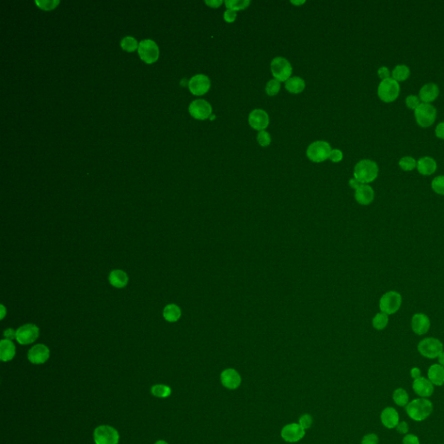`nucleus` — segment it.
Wrapping results in <instances>:
<instances>
[{
    "label": "nucleus",
    "mask_w": 444,
    "mask_h": 444,
    "mask_svg": "<svg viewBox=\"0 0 444 444\" xmlns=\"http://www.w3.org/2000/svg\"><path fill=\"white\" fill-rule=\"evenodd\" d=\"M410 75V70L407 65H396L394 69L392 70V78L396 81H404L406 80Z\"/></svg>",
    "instance_id": "nucleus-29"
},
{
    "label": "nucleus",
    "mask_w": 444,
    "mask_h": 444,
    "mask_svg": "<svg viewBox=\"0 0 444 444\" xmlns=\"http://www.w3.org/2000/svg\"><path fill=\"white\" fill-rule=\"evenodd\" d=\"M222 0H212V1H206V4L207 5H209L210 7H214V8H217L219 7L221 4H222Z\"/></svg>",
    "instance_id": "nucleus-52"
},
{
    "label": "nucleus",
    "mask_w": 444,
    "mask_h": 444,
    "mask_svg": "<svg viewBox=\"0 0 444 444\" xmlns=\"http://www.w3.org/2000/svg\"><path fill=\"white\" fill-rule=\"evenodd\" d=\"M181 316H182L181 308L174 304L168 305L163 310L164 319L170 323H174V322L178 321L181 318Z\"/></svg>",
    "instance_id": "nucleus-27"
},
{
    "label": "nucleus",
    "mask_w": 444,
    "mask_h": 444,
    "mask_svg": "<svg viewBox=\"0 0 444 444\" xmlns=\"http://www.w3.org/2000/svg\"><path fill=\"white\" fill-rule=\"evenodd\" d=\"M121 48L123 49L124 51H129V52L136 51L139 47L137 41L132 36H126L124 38H122V40L121 42Z\"/></svg>",
    "instance_id": "nucleus-34"
},
{
    "label": "nucleus",
    "mask_w": 444,
    "mask_h": 444,
    "mask_svg": "<svg viewBox=\"0 0 444 444\" xmlns=\"http://www.w3.org/2000/svg\"><path fill=\"white\" fill-rule=\"evenodd\" d=\"M280 89V82L278 81L277 79H273L267 83V87H266V92L268 96H275L279 93Z\"/></svg>",
    "instance_id": "nucleus-37"
},
{
    "label": "nucleus",
    "mask_w": 444,
    "mask_h": 444,
    "mask_svg": "<svg viewBox=\"0 0 444 444\" xmlns=\"http://www.w3.org/2000/svg\"><path fill=\"white\" fill-rule=\"evenodd\" d=\"M396 430L401 434H406L409 431V425L406 422H401L396 426Z\"/></svg>",
    "instance_id": "nucleus-47"
},
{
    "label": "nucleus",
    "mask_w": 444,
    "mask_h": 444,
    "mask_svg": "<svg viewBox=\"0 0 444 444\" xmlns=\"http://www.w3.org/2000/svg\"><path fill=\"white\" fill-rule=\"evenodd\" d=\"M381 421L386 428H396L397 424H399L398 412L392 407L385 408L381 414Z\"/></svg>",
    "instance_id": "nucleus-22"
},
{
    "label": "nucleus",
    "mask_w": 444,
    "mask_h": 444,
    "mask_svg": "<svg viewBox=\"0 0 444 444\" xmlns=\"http://www.w3.org/2000/svg\"><path fill=\"white\" fill-rule=\"evenodd\" d=\"M439 96V87L434 83H428L424 85L419 91V99L424 103H429L435 101Z\"/></svg>",
    "instance_id": "nucleus-21"
},
{
    "label": "nucleus",
    "mask_w": 444,
    "mask_h": 444,
    "mask_svg": "<svg viewBox=\"0 0 444 444\" xmlns=\"http://www.w3.org/2000/svg\"><path fill=\"white\" fill-rule=\"evenodd\" d=\"M39 336V329L33 324H27L17 330V341L26 345L35 342Z\"/></svg>",
    "instance_id": "nucleus-11"
},
{
    "label": "nucleus",
    "mask_w": 444,
    "mask_h": 444,
    "mask_svg": "<svg viewBox=\"0 0 444 444\" xmlns=\"http://www.w3.org/2000/svg\"><path fill=\"white\" fill-rule=\"evenodd\" d=\"M306 435V429L299 424L286 425L281 430V436L287 443H297Z\"/></svg>",
    "instance_id": "nucleus-14"
},
{
    "label": "nucleus",
    "mask_w": 444,
    "mask_h": 444,
    "mask_svg": "<svg viewBox=\"0 0 444 444\" xmlns=\"http://www.w3.org/2000/svg\"><path fill=\"white\" fill-rule=\"evenodd\" d=\"M417 350L424 358L434 359L438 358L444 351V343L436 338H427L420 341Z\"/></svg>",
    "instance_id": "nucleus-5"
},
{
    "label": "nucleus",
    "mask_w": 444,
    "mask_h": 444,
    "mask_svg": "<svg viewBox=\"0 0 444 444\" xmlns=\"http://www.w3.org/2000/svg\"><path fill=\"white\" fill-rule=\"evenodd\" d=\"M151 393L154 396L159 398L169 397L172 393L171 388L165 384H155L151 388Z\"/></svg>",
    "instance_id": "nucleus-30"
},
{
    "label": "nucleus",
    "mask_w": 444,
    "mask_h": 444,
    "mask_svg": "<svg viewBox=\"0 0 444 444\" xmlns=\"http://www.w3.org/2000/svg\"><path fill=\"white\" fill-rule=\"evenodd\" d=\"M375 192L372 187L368 184H362L356 189L355 199L357 202L362 206H368L374 201Z\"/></svg>",
    "instance_id": "nucleus-19"
},
{
    "label": "nucleus",
    "mask_w": 444,
    "mask_h": 444,
    "mask_svg": "<svg viewBox=\"0 0 444 444\" xmlns=\"http://www.w3.org/2000/svg\"><path fill=\"white\" fill-rule=\"evenodd\" d=\"M436 136L440 139L444 140V121L440 122L436 128Z\"/></svg>",
    "instance_id": "nucleus-49"
},
{
    "label": "nucleus",
    "mask_w": 444,
    "mask_h": 444,
    "mask_svg": "<svg viewBox=\"0 0 444 444\" xmlns=\"http://www.w3.org/2000/svg\"><path fill=\"white\" fill-rule=\"evenodd\" d=\"M400 93V85L398 82L392 77L382 80L378 85L377 94L382 101L392 102L396 100Z\"/></svg>",
    "instance_id": "nucleus-4"
},
{
    "label": "nucleus",
    "mask_w": 444,
    "mask_h": 444,
    "mask_svg": "<svg viewBox=\"0 0 444 444\" xmlns=\"http://www.w3.org/2000/svg\"><path fill=\"white\" fill-rule=\"evenodd\" d=\"M236 17H237V13L234 10L227 9L226 12H224V19L227 23H233L236 19Z\"/></svg>",
    "instance_id": "nucleus-44"
},
{
    "label": "nucleus",
    "mask_w": 444,
    "mask_h": 444,
    "mask_svg": "<svg viewBox=\"0 0 444 444\" xmlns=\"http://www.w3.org/2000/svg\"><path fill=\"white\" fill-rule=\"evenodd\" d=\"M272 73L279 82H287L291 77L292 67L287 58L282 57H275L271 63Z\"/></svg>",
    "instance_id": "nucleus-9"
},
{
    "label": "nucleus",
    "mask_w": 444,
    "mask_h": 444,
    "mask_svg": "<svg viewBox=\"0 0 444 444\" xmlns=\"http://www.w3.org/2000/svg\"><path fill=\"white\" fill-rule=\"evenodd\" d=\"M329 158L331 159V162H339L342 161L343 159V153L342 151L339 150H331V154Z\"/></svg>",
    "instance_id": "nucleus-43"
},
{
    "label": "nucleus",
    "mask_w": 444,
    "mask_h": 444,
    "mask_svg": "<svg viewBox=\"0 0 444 444\" xmlns=\"http://www.w3.org/2000/svg\"><path fill=\"white\" fill-rule=\"evenodd\" d=\"M433 411V404L426 398L412 400L406 406V412L413 420L421 422L428 418Z\"/></svg>",
    "instance_id": "nucleus-2"
},
{
    "label": "nucleus",
    "mask_w": 444,
    "mask_h": 444,
    "mask_svg": "<svg viewBox=\"0 0 444 444\" xmlns=\"http://www.w3.org/2000/svg\"><path fill=\"white\" fill-rule=\"evenodd\" d=\"M415 117L418 125L427 128L436 121V109L430 103L422 102L415 109Z\"/></svg>",
    "instance_id": "nucleus-8"
},
{
    "label": "nucleus",
    "mask_w": 444,
    "mask_h": 444,
    "mask_svg": "<svg viewBox=\"0 0 444 444\" xmlns=\"http://www.w3.org/2000/svg\"><path fill=\"white\" fill-rule=\"evenodd\" d=\"M168 444V443H167V442H165V441L160 440V441H157V442H156V443H155V444Z\"/></svg>",
    "instance_id": "nucleus-55"
},
{
    "label": "nucleus",
    "mask_w": 444,
    "mask_h": 444,
    "mask_svg": "<svg viewBox=\"0 0 444 444\" xmlns=\"http://www.w3.org/2000/svg\"><path fill=\"white\" fill-rule=\"evenodd\" d=\"M413 390L418 396L423 398H426L432 396L434 392V384L429 380L421 376L416 378L413 382Z\"/></svg>",
    "instance_id": "nucleus-20"
},
{
    "label": "nucleus",
    "mask_w": 444,
    "mask_h": 444,
    "mask_svg": "<svg viewBox=\"0 0 444 444\" xmlns=\"http://www.w3.org/2000/svg\"><path fill=\"white\" fill-rule=\"evenodd\" d=\"M416 165H417V162L411 156H404L400 159V168L404 171H411V170H415Z\"/></svg>",
    "instance_id": "nucleus-35"
},
{
    "label": "nucleus",
    "mask_w": 444,
    "mask_h": 444,
    "mask_svg": "<svg viewBox=\"0 0 444 444\" xmlns=\"http://www.w3.org/2000/svg\"><path fill=\"white\" fill-rule=\"evenodd\" d=\"M306 87V83L302 78L299 77H290L286 82V89L292 94H299L302 92Z\"/></svg>",
    "instance_id": "nucleus-28"
},
{
    "label": "nucleus",
    "mask_w": 444,
    "mask_h": 444,
    "mask_svg": "<svg viewBox=\"0 0 444 444\" xmlns=\"http://www.w3.org/2000/svg\"><path fill=\"white\" fill-rule=\"evenodd\" d=\"M93 436L96 444H118L120 440L118 431L109 425L98 426L94 430Z\"/></svg>",
    "instance_id": "nucleus-6"
},
{
    "label": "nucleus",
    "mask_w": 444,
    "mask_h": 444,
    "mask_svg": "<svg viewBox=\"0 0 444 444\" xmlns=\"http://www.w3.org/2000/svg\"><path fill=\"white\" fill-rule=\"evenodd\" d=\"M377 74H378V76H379L382 80L390 78V70L385 66L380 67L379 69H378V71H377Z\"/></svg>",
    "instance_id": "nucleus-46"
},
{
    "label": "nucleus",
    "mask_w": 444,
    "mask_h": 444,
    "mask_svg": "<svg viewBox=\"0 0 444 444\" xmlns=\"http://www.w3.org/2000/svg\"><path fill=\"white\" fill-rule=\"evenodd\" d=\"M188 110L190 115L195 119L206 120L212 114V106L208 102L203 99H198L190 103Z\"/></svg>",
    "instance_id": "nucleus-12"
},
{
    "label": "nucleus",
    "mask_w": 444,
    "mask_h": 444,
    "mask_svg": "<svg viewBox=\"0 0 444 444\" xmlns=\"http://www.w3.org/2000/svg\"><path fill=\"white\" fill-rule=\"evenodd\" d=\"M50 358L49 348L42 343H38L31 348L28 351V359L33 364L45 363Z\"/></svg>",
    "instance_id": "nucleus-16"
},
{
    "label": "nucleus",
    "mask_w": 444,
    "mask_h": 444,
    "mask_svg": "<svg viewBox=\"0 0 444 444\" xmlns=\"http://www.w3.org/2000/svg\"><path fill=\"white\" fill-rule=\"evenodd\" d=\"M36 4L38 5L43 10H52V9L57 7V4H59L58 0H51V1H36Z\"/></svg>",
    "instance_id": "nucleus-40"
},
{
    "label": "nucleus",
    "mask_w": 444,
    "mask_h": 444,
    "mask_svg": "<svg viewBox=\"0 0 444 444\" xmlns=\"http://www.w3.org/2000/svg\"><path fill=\"white\" fill-rule=\"evenodd\" d=\"M389 324V315L384 312H379L372 319V325L377 331H382Z\"/></svg>",
    "instance_id": "nucleus-31"
},
{
    "label": "nucleus",
    "mask_w": 444,
    "mask_h": 444,
    "mask_svg": "<svg viewBox=\"0 0 444 444\" xmlns=\"http://www.w3.org/2000/svg\"><path fill=\"white\" fill-rule=\"evenodd\" d=\"M403 444H420L419 439L417 436L413 435V434H408L404 436L403 439Z\"/></svg>",
    "instance_id": "nucleus-45"
},
{
    "label": "nucleus",
    "mask_w": 444,
    "mask_h": 444,
    "mask_svg": "<svg viewBox=\"0 0 444 444\" xmlns=\"http://www.w3.org/2000/svg\"><path fill=\"white\" fill-rule=\"evenodd\" d=\"M438 360H439V363H440L441 365L444 367V351H443L441 353V355L438 357Z\"/></svg>",
    "instance_id": "nucleus-53"
},
{
    "label": "nucleus",
    "mask_w": 444,
    "mask_h": 444,
    "mask_svg": "<svg viewBox=\"0 0 444 444\" xmlns=\"http://www.w3.org/2000/svg\"><path fill=\"white\" fill-rule=\"evenodd\" d=\"M249 124L253 129L261 131L269 124V116L264 109H254L248 117Z\"/></svg>",
    "instance_id": "nucleus-15"
},
{
    "label": "nucleus",
    "mask_w": 444,
    "mask_h": 444,
    "mask_svg": "<svg viewBox=\"0 0 444 444\" xmlns=\"http://www.w3.org/2000/svg\"><path fill=\"white\" fill-rule=\"evenodd\" d=\"M109 283L117 288H122L126 287L129 277L125 272L121 270H114L110 273L109 277Z\"/></svg>",
    "instance_id": "nucleus-26"
},
{
    "label": "nucleus",
    "mask_w": 444,
    "mask_h": 444,
    "mask_svg": "<svg viewBox=\"0 0 444 444\" xmlns=\"http://www.w3.org/2000/svg\"><path fill=\"white\" fill-rule=\"evenodd\" d=\"M299 424H300L305 429L310 428L311 426V424H312V417H311V415L306 414V415L300 416V418H299Z\"/></svg>",
    "instance_id": "nucleus-41"
},
{
    "label": "nucleus",
    "mask_w": 444,
    "mask_h": 444,
    "mask_svg": "<svg viewBox=\"0 0 444 444\" xmlns=\"http://www.w3.org/2000/svg\"><path fill=\"white\" fill-rule=\"evenodd\" d=\"M257 140H258V144L262 147L269 146L271 143L270 134L267 132L266 130H261L258 132Z\"/></svg>",
    "instance_id": "nucleus-38"
},
{
    "label": "nucleus",
    "mask_w": 444,
    "mask_h": 444,
    "mask_svg": "<svg viewBox=\"0 0 444 444\" xmlns=\"http://www.w3.org/2000/svg\"><path fill=\"white\" fill-rule=\"evenodd\" d=\"M410 375L414 378V380L416 379V378H419V377H421L420 369L417 367L413 368L410 371Z\"/></svg>",
    "instance_id": "nucleus-50"
},
{
    "label": "nucleus",
    "mask_w": 444,
    "mask_h": 444,
    "mask_svg": "<svg viewBox=\"0 0 444 444\" xmlns=\"http://www.w3.org/2000/svg\"><path fill=\"white\" fill-rule=\"evenodd\" d=\"M378 166L369 159L358 162L354 168V178L362 184H368L375 181L378 175Z\"/></svg>",
    "instance_id": "nucleus-1"
},
{
    "label": "nucleus",
    "mask_w": 444,
    "mask_h": 444,
    "mask_svg": "<svg viewBox=\"0 0 444 444\" xmlns=\"http://www.w3.org/2000/svg\"><path fill=\"white\" fill-rule=\"evenodd\" d=\"M291 3L294 4H302L305 3V1H300V2H296V1L294 2V1H291Z\"/></svg>",
    "instance_id": "nucleus-56"
},
{
    "label": "nucleus",
    "mask_w": 444,
    "mask_h": 444,
    "mask_svg": "<svg viewBox=\"0 0 444 444\" xmlns=\"http://www.w3.org/2000/svg\"><path fill=\"white\" fill-rule=\"evenodd\" d=\"M403 298L399 292L396 291H390L384 293L379 301V308L381 312H384L387 315H392L398 311L402 306Z\"/></svg>",
    "instance_id": "nucleus-3"
},
{
    "label": "nucleus",
    "mask_w": 444,
    "mask_h": 444,
    "mask_svg": "<svg viewBox=\"0 0 444 444\" xmlns=\"http://www.w3.org/2000/svg\"><path fill=\"white\" fill-rule=\"evenodd\" d=\"M405 102L408 108L415 110L420 104V99H419V97H416L415 95H410L406 97Z\"/></svg>",
    "instance_id": "nucleus-39"
},
{
    "label": "nucleus",
    "mask_w": 444,
    "mask_h": 444,
    "mask_svg": "<svg viewBox=\"0 0 444 444\" xmlns=\"http://www.w3.org/2000/svg\"><path fill=\"white\" fill-rule=\"evenodd\" d=\"M417 170L421 174L423 175H430L436 172L437 169V163L436 160L429 156H424L418 160L417 165H416Z\"/></svg>",
    "instance_id": "nucleus-23"
},
{
    "label": "nucleus",
    "mask_w": 444,
    "mask_h": 444,
    "mask_svg": "<svg viewBox=\"0 0 444 444\" xmlns=\"http://www.w3.org/2000/svg\"><path fill=\"white\" fill-rule=\"evenodd\" d=\"M379 439L375 434H368L363 436L361 444H378Z\"/></svg>",
    "instance_id": "nucleus-42"
},
{
    "label": "nucleus",
    "mask_w": 444,
    "mask_h": 444,
    "mask_svg": "<svg viewBox=\"0 0 444 444\" xmlns=\"http://www.w3.org/2000/svg\"><path fill=\"white\" fill-rule=\"evenodd\" d=\"M227 9H231L234 11H239L247 8L250 4L249 0H227L225 2Z\"/></svg>",
    "instance_id": "nucleus-33"
},
{
    "label": "nucleus",
    "mask_w": 444,
    "mask_h": 444,
    "mask_svg": "<svg viewBox=\"0 0 444 444\" xmlns=\"http://www.w3.org/2000/svg\"><path fill=\"white\" fill-rule=\"evenodd\" d=\"M1 311H2V313H1V317H0V319H3L4 318V316H5V308H4V307L3 306V305L1 306Z\"/></svg>",
    "instance_id": "nucleus-54"
},
{
    "label": "nucleus",
    "mask_w": 444,
    "mask_h": 444,
    "mask_svg": "<svg viewBox=\"0 0 444 444\" xmlns=\"http://www.w3.org/2000/svg\"><path fill=\"white\" fill-rule=\"evenodd\" d=\"M393 400L398 406H407V404H409L408 393L402 388L396 389V391L393 392Z\"/></svg>",
    "instance_id": "nucleus-32"
},
{
    "label": "nucleus",
    "mask_w": 444,
    "mask_h": 444,
    "mask_svg": "<svg viewBox=\"0 0 444 444\" xmlns=\"http://www.w3.org/2000/svg\"><path fill=\"white\" fill-rule=\"evenodd\" d=\"M222 384L224 387L229 390H236L241 384V377L234 369H226L221 375Z\"/></svg>",
    "instance_id": "nucleus-17"
},
{
    "label": "nucleus",
    "mask_w": 444,
    "mask_h": 444,
    "mask_svg": "<svg viewBox=\"0 0 444 444\" xmlns=\"http://www.w3.org/2000/svg\"><path fill=\"white\" fill-rule=\"evenodd\" d=\"M428 380L435 385L442 386L444 384V367L441 364H433L428 371Z\"/></svg>",
    "instance_id": "nucleus-25"
},
{
    "label": "nucleus",
    "mask_w": 444,
    "mask_h": 444,
    "mask_svg": "<svg viewBox=\"0 0 444 444\" xmlns=\"http://www.w3.org/2000/svg\"><path fill=\"white\" fill-rule=\"evenodd\" d=\"M16 354V347L12 340L3 339L0 342V359L3 362L13 359Z\"/></svg>",
    "instance_id": "nucleus-24"
},
{
    "label": "nucleus",
    "mask_w": 444,
    "mask_h": 444,
    "mask_svg": "<svg viewBox=\"0 0 444 444\" xmlns=\"http://www.w3.org/2000/svg\"><path fill=\"white\" fill-rule=\"evenodd\" d=\"M210 79L202 74L195 75L190 79L188 83L191 93L194 94L195 96H202L206 94L210 89Z\"/></svg>",
    "instance_id": "nucleus-13"
},
{
    "label": "nucleus",
    "mask_w": 444,
    "mask_h": 444,
    "mask_svg": "<svg viewBox=\"0 0 444 444\" xmlns=\"http://www.w3.org/2000/svg\"><path fill=\"white\" fill-rule=\"evenodd\" d=\"M349 184H350L351 188H354L355 190L358 189V188H359V187L362 185V183H360V182H359L357 179H355V178H352V179H351V180H350V182H349Z\"/></svg>",
    "instance_id": "nucleus-51"
},
{
    "label": "nucleus",
    "mask_w": 444,
    "mask_h": 444,
    "mask_svg": "<svg viewBox=\"0 0 444 444\" xmlns=\"http://www.w3.org/2000/svg\"><path fill=\"white\" fill-rule=\"evenodd\" d=\"M411 327L417 335H424L430 328V319L424 313H416L411 319Z\"/></svg>",
    "instance_id": "nucleus-18"
},
{
    "label": "nucleus",
    "mask_w": 444,
    "mask_h": 444,
    "mask_svg": "<svg viewBox=\"0 0 444 444\" xmlns=\"http://www.w3.org/2000/svg\"><path fill=\"white\" fill-rule=\"evenodd\" d=\"M331 149L327 141H317L307 148V157L313 162H322L330 156Z\"/></svg>",
    "instance_id": "nucleus-7"
},
{
    "label": "nucleus",
    "mask_w": 444,
    "mask_h": 444,
    "mask_svg": "<svg viewBox=\"0 0 444 444\" xmlns=\"http://www.w3.org/2000/svg\"><path fill=\"white\" fill-rule=\"evenodd\" d=\"M4 337L5 338V339H8V340H12V339H16L17 331H14L12 328L6 329V330L4 331Z\"/></svg>",
    "instance_id": "nucleus-48"
},
{
    "label": "nucleus",
    "mask_w": 444,
    "mask_h": 444,
    "mask_svg": "<svg viewBox=\"0 0 444 444\" xmlns=\"http://www.w3.org/2000/svg\"><path fill=\"white\" fill-rule=\"evenodd\" d=\"M431 188L436 194L444 195V176L439 175L433 179L431 182Z\"/></svg>",
    "instance_id": "nucleus-36"
},
{
    "label": "nucleus",
    "mask_w": 444,
    "mask_h": 444,
    "mask_svg": "<svg viewBox=\"0 0 444 444\" xmlns=\"http://www.w3.org/2000/svg\"><path fill=\"white\" fill-rule=\"evenodd\" d=\"M138 53L142 60L147 64H152L157 60L159 49L155 42L150 39L141 41L138 47Z\"/></svg>",
    "instance_id": "nucleus-10"
}]
</instances>
